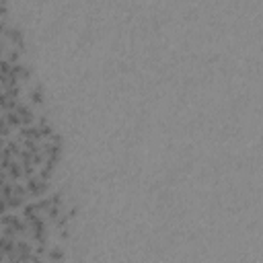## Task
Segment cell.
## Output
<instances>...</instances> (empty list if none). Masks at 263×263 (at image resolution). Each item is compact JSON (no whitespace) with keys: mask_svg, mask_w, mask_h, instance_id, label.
<instances>
[{"mask_svg":"<svg viewBox=\"0 0 263 263\" xmlns=\"http://www.w3.org/2000/svg\"><path fill=\"white\" fill-rule=\"evenodd\" d=\"M6 121H8V123L23 125V123H31V121H33V115H31V111H29L27 107H23V105H14V107L10 109Z\"/></svg>","mask_w":263,"mask_h":263,"instance_id":"obj_1","label":"cell"}]
</instances>
